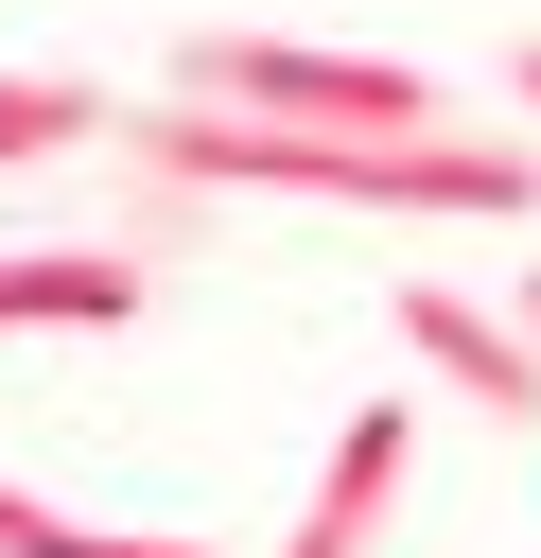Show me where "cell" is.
<instances>
[{"label":"cell","instance_id":"obj_1","mask_svg":"<svg viewBox=\"0 0 541 558\" xmlns=\"http://www.w3.org/2000/svg\"><path fill=\"white\" fill-rule=\"evenodd\" d=\"M157 87L244 105V122H297V140H436V122H454L436 70H401V52H314V35H175Z\"/></svg>","mask_w":541,"mask_h":558},{"label":"cell","instance_id":"obj_5","mask_svg":"<svg viewBox=\"0 0 541 558\" xmlns=\"http://www.w3.org/2000/svg\"><path fill=\"white\" fill-rule=\"evenodd\" d=\"M52 157H122L105 70H0V174H52Z\"/></svg>","mask_w":541,"mask_h":558},{"label":"cell","instance_id":"obj_4","mask_svg":"<svg viewBox=\"0 0 541 558\" xmlns=\"http://www.w3.org/2000/svg\"><path fill=\"white\" fill-rule=\"evenodd\" d=\"M157 314V244H17L0 262V331H140Z\"/></svg>","mask_w":541,"mask_h":558},{"label":"cell","instance_id":"obj_8","mask_svg":"<svg viewBox=\"0 0 541 558\" xmlns=\"http://www.w3.org/2000/svg\"><path fill=\"white\" fill-rule=\"evenodd\" d=\"M524 331H541V279H524Z\"/></svg>","mask_w":541,"mask_h":558},{"label":"cell","instance_id":"obj_6","mask_svg":"<svg viewBox=\"0 0 541 558\" xmlns=\"http://www.w3.org/2000/svg\"><path fill=\"white\" fill-rule=\"evenodd\" d=\"M0 558H209V541H122V523H70V506H35L0 471Z\"/></svg>","mask_w":541,"mask_h":558},{"label":"cell","instance_id":"obj_7","mask_svg":"<svg viewBox=\"0 0 541 558\" xmlns=\"http://www.w3.org/2000/svg\"><path fill=\"white\" fill-rule=\"evenodd\" d=\"M506 87H524V105H541V35H524V52H506Z\"/></svg>","mask_w":541,"mask_h":558},{"label":"cell","instance_id":"obj_3","mask_svg":"<svg viewBox=\"0 0 541 558\" xmlns=\"http://www.w3.org/2000/svg\"><path fill=\"white\" fill-rule=\"evenodd\" d=\"M401 471H419V401H366V418L314 453V488H297L279 558H384V506H401Z\"/></svg>","mask_w":541,"mask_h":558},{"label":"cell","instance_id":"obj_2","mask_svg":"<svg viewBox=\"0 0 541 558\" xmlns=\"http://www.w3.org/2000/svg\"><path fill=\"white\" fill-rule=\"evenodd\" d=\"M401 349L471 401V418H506V436H541V331L524 314H489L471 279H401Z\"/></svg>","mask_w":541,"mask_h":558}]
</instances>
